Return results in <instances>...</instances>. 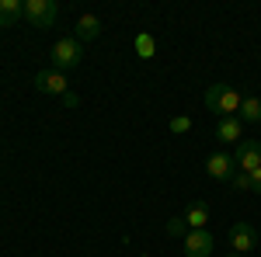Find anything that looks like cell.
Segmentation results:
<instances>
[{
	"label": "cell",
	"mask_w": 261,
	"mask_h": 257,
	"mask_svg": "<svg viewBox=\"0 0 261 257\" xmlns=\"http://www.w3.org/2000/svg\"><path fill=\"white\" fill-rule=\"evenodd\" d=\"M181 243H185V257H209L213 254V237H209V230H192Z\"/></svg>",
	"instance_id": "cell-7"
},
{
	"label": "cell",
	"mask_w": 261,
	"mask_h": 257,
	"mask_svg": "<svg viewBox=\"0 0 261 257\" xmlns=\"http://www.w3.org/2000/svg\"><path fill=\"white\" fill-rule=\"evenodd\" d=\"M35 87H39L42 94H70L66 91V73H60V70H39L35 73Z\"/></svg>",
	"instance_id": "cell-6"
},
{
	"label": "cell",
	"mask_w": 261,
	"mask_h": 257,
	"mask_svg": "<svg viewBox=\"0 0 261 257\" xmlns=\"http://www.w3.org/2000/svg\"><path fill=\"white\" fill-rule=\"evenodd\" d=\"M24 18V4L21 0H0V28H11Z\"/></svg>",
	"instance_id": "cell-12"
},
{
	"label": "cell",
	"mask_w": 261,
	"mask_h": 257,
	"mask_svg": "<svg viewBox=\"0 0 261 257\" xmlns=\"http://www.w3.org/2000/svg\"><path fill=\"white\" fill-rule=\"evenodd\" d=\"M188 233H192V230H188V222H185V216H174L171 219V222H167V237H188Z\"/></svg>",
	"instance_id": "cell-15"
},
{
	"label": "cell",
	"mask_w": 261,
	"mask_h": 257,
	"mask_svg": "<svg viewBox=\"0 0 261 257\" xmlns=\"http://www.w3.org/2000/svg\"><path fill=\"white\" fill-rule=\"evenodd\" d=\"M188 129H192V119H188V115H178V119H171V132H174V136H185Z\"/></svg>",
	"instance_id": "cell-16"
},
{
	"label": "cell",
	"mask_w": 261,
	"mask_h": 257,
	"mask_svg": "<svg viewBox=\"0 0 261 257\" xmlns=\"http://www.w3.org/2000/svg\"><path fill=\"white\" fill-rule=\"evenodd\" d=\"M230 184H233V188H237V191H251V174H233V178H230Z\"/></svg>",
	"instance_id": "cell-17"
},
{
	"label": "cell",
	"mask_w": 261,
	"mask_h": 257,
	"mask_svg": "<svg viewBox=\"0 0 261 257\" xmlns=\"http://www.w3.org/2000/svg\"><path fill=\"white\" fill-rule=\"evenodd\" d=\"M233 163L241 167L244 174L258 170L261 167V139H241V142L233 146Z\"/></svg>",
	"instance_id": "cell-4"
},
{
	"label": "cell",
	"mask_w": 261,
	"mask_h": 257,
	"mask_svg": "<svg viewBox=\"0 0 261 257\" xmlns=\"http://www.w3.org/2000/svg\"><path fill=\"white\" fill-rule=\"evenodd\" d=\"M185 222H188V230H205V222H209V205H205V202H188Z\"/></svg>",
	"instance_id": "cell-11"
},
{
	"label": "cell",
	"mask_w": 261,
	"mask_h": 257,
	"mask_svg": "<svg viewBox=\"0 0 261 257\" xmlns=\"http://www.w3.org/2000/svg\"><path fill=\"white\" fill-rule=\"evenodd\" d=\"M258 237L261 233L251 222H233V226H230V250H233V254H247V250L258 247Z\"/></svg>",
	"instance_id": "cell-5"
},
{
	"label": "cell",
	"mask_w": 261,
	"mask_h": 257,
	"mask_svg": "<svg viewBox=\"0 0 261 257\" xmlns=\"http://www.w3.org/2000/svg\"><path fill=\"white\" fill-rule=\"evenodd\" d=\"M230 257H241V254H230Z\"/></svg>",
	"instance_id": "cell-19"
},
{
	"label": "cell",
	"mask_w": 261,
	"mask_h": 257,
	"mask_svg": "<svg viewBox=\"0 0 261 257\" xmlns=\"http://www.w3.org/2000/svg\"><path fill=\"white\" fill-rule=\"evenodd\" d=\"M251 191H258V195H261V167H258V170H251Z\"/></svg>",
	"instance_id": "cell-18"
},
{
	"label": "cell",
	"mask_w": 261,
	"mask_h": 257,
	"mask_svg": "<svg viewBox=\"0 0 261 257\" xmlns=\"http://www.w3.org/2000/svg\"><path fill=\"white\" fill-rule=\"evenodd\" d=\"M60 14V4L56 0H24V21L32 28H49Z\"/></svg>",
	"instance_id": "cell-3"
},
{
	"label": "cell",
	"mask_w": 261,
	"mask_h": 257,
	"mask_svg": "<svg viewBox=\"0 0 261 257\" xmlns=\"http://www.w3.org/2000/svg\"><path fill=\"white\" fill-rule=\"evenodd\" d=\"M73 28H77V32H73V39H77V42H94L101 35V21L94 18V14H84Z\"/></svg>",
	"instance_id": "cell-10"
},
{
	"label": "cell",
	"mask_w": 261,
	"mask_h": 257,
	"mask_svg": "<svg viewBox=\"0 0 261 257\" xmlns=\"http://www.w3.org/2000/svg\"><path fill=\"white\" fill-rule=\"evenodd\" d=\"M241 132H244V122L237 119V115L216 122V139H220V142H241Z\"/></svg>",
	"instance_id": "cell-9"
},
{
	"label": "cell",
	"mask_w": 261,
	"mask_h": 257,
	"mask_svg": "<svg viewBox=\"0 0 261 257\" xmlns=\"http://www.w3.org/2000/svg\"><path fill=\"white\" fill-rule=\"evenodd\" d=\"M237 119L241 122H261V98H244Z\"/></svg>",
	"instance_id": "cell-13"
},
{
	"label": "cell",
	"mask_w": 261,
	"mask_h": 257,
	"mask_svg": "<svg viewBox=\"0 0 261 257\" xmlns=\"http://www.w3.org/2000/svg\"><path fill=\"white\" fill-rule=\"evenodd\" d=\"M241 101H244V94L237 87H230V83H213L205 91V108L216 111L220 119H233L241 111Z\"/></svg>",
	"instance_id": "cell-1"
},
{
	"label": "cell",
	"mask_w": 261,
	"mask_h": 257,
	"mask_svg": "<svg viewBox=\"0 0 261 257\" xmlns=\"http://www.w3.org/2000/svg\"><path fill=\"white\" fill-rule=\"evenodd\" d=\"M133 49H136V56L140 60H153L157 56V42H153V35H136V42H133Z\"/></svg>",
	"instance_id": "cell-14"
},
{
	"label": "cell",
	"mask_w": 261,
	"mask_h": 257,
	"mask_svg": "<svg viewBox=\"0 0 261 257\" xmlns=\"http://www.w3.org/2000/svg\"><path fill=\"white\" fill-rule=\"evenodd\" d=\"M233 167H237V163H233L230 153H213V157L205 160V174L216 178V181H230L233 178Z\"/></svg>",
	"instance_id": "cell-8"
},
{
	"label": "cell",
	"mask_w": 261,
	"mask_h": 257,
	"mask_svg": "<svg viewBox=\"0 0 261 257\" xmlns=\"http://www.w3.org/2000/svg\"><path fill=\"white\" fill-rule=\"evenodd\" d=\"M49 60H53V70H73V66H81L84 60V42L77 39H60L53 42V49H49Z\"/></svg>",
	"instance_id": "cell-2"
}]
</instances>
